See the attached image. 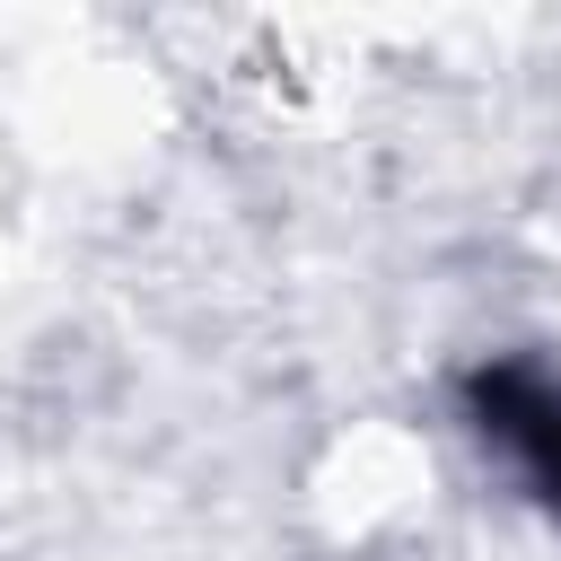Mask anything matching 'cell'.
<instances>
[{"label":"cell","mask_w":561,"mask_h":561,"mask_svg":"<svg viewBox=\"0 0 561 561\" xmlns=\"http://www.w3.org/2000/svg\"><path fill=\"white\" fill-rule=\"evenodd\" d=\"M456 403L473 421L482 447H500V465L561 517V377L543 359H473L456 377Z\"/></svg>","instance_id":"6da1fadb"}]
</instances>
